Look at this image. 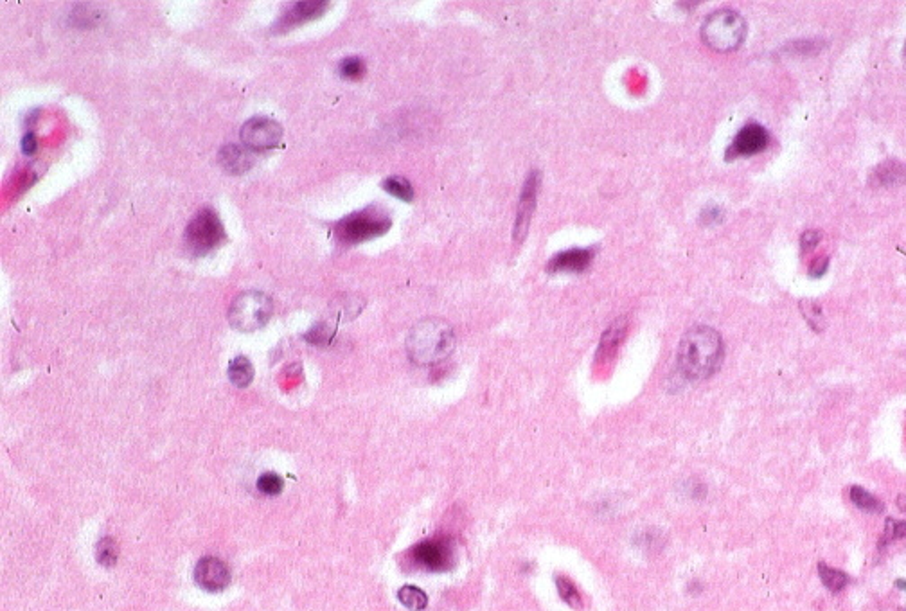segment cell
I'll use <instances>...</instances> for the list:
<instances>
[{"mask_svg":"<svg viewBox=\"0 0 906 611\" xmlns=\"http://www.w3.org/2000/svg\"><path fill=\"white\" fill-rule=\"evenodd\" d=\"M723 362V340L716 329L709 326H694L683 334L678 346V374L687 382L707 379L719 369Z\"/></svg>","mask_w":906,"mask_h":611,"instance_id":"cell-1","label":"cell"},{"mask_svg":"<svg viewBox=\"0 0 906 611\" xmlns=\"http://www.w3.org/2000/svg\"><path fill=\"white\" fill-rule=\"evenodd\" d=\"M455 347L452 326L441 318H425L417 322L407 338V353L417 365H433L442 362Z\"/></svg>","mask_w":906,"mask_h":611,"instance_id":"cell-2","label":"cell"},{"mask_svg":"<svg viewBox=\"0 0 906 611\" xmlns=\"http://www.w3.org/2000/svg\"><path fill=\"white\" fill-rule=\"evenodd\" d=\"M390 218L383 209L378 207H365V209L351 213L349 216L342 218L333 227V236L340 245H356L361 241H369L374 237L383 236L390 229Z\"/></svg>","mask_w":906,"mask_h":611,"instance_id":"cell-3","label":"cell"},{"mask_svg":"<svg viewBox=\"0 0 906 611\" xmlns=\"http://www.w3.org/2000/svg\"><path fill=\"white\" fill-rule=\"evenodd\" d=\"M746 37V24L739 13L732 9L716 11L702 25V38L705 45L718 53L736 51Z\"/></svg>","mask_w":906,"mask_h":611,"instance_id":"cell-4","label":"cell"},{"mask_svg":"<svg viewBox=\"0 0 906 611\" xmlns=\"http://www.w3.org/2000/svg\"><path fill=\"white\" fill-rule=\"evenodd\" d=\"M227 239L223 223L216 210L211 207H204L197 213V216L187 223L184 232L185 246L194 256H207L220 248Z\"/></svg>","mask_w":906,"mask_h":611,"instance_id":"cell-5","label":"cell"},{"mask_svg":"<svg viewBox=\"0 0 906 611\" xmlns=\"http://www.w3.org/2000/svg\"><path fill=\"white\" fill-rule=\"evenodd\" d=\"M273 313V302L263 291H245L237 295L229 310V322L241 333L261 329Z\"/></svg>","mask_w":906,"mask_h":611,"instance_id":"cell-6","label":"cell"},{"mask_svg":"<svg viewBox=\"0 0 906 611\" xmlns=\"http://www.w3.org/2000/svg\"><path fill=\"white\" fill-rule=\"evenodd\" d=\"M417 567L428 572H446L453 567V545L448 539L435 538L421 541L412 548Z\"/></svg>","mask_w":906,"mask_h":611,"instance_id":"cell-7","label":"cell"},{"mask_svg":"<svg viewBox=\"0 0 906 611\" xmlns=\"http://www.w3.org/2000/svg\"><path fill=\"white\" fill-rule=\"evenodd\" d=\"M241 141L250 149H272L283 139L281 125L268 117H252L240 132Z\"/></svg>","mask_w":906,"mask_h":611,"instance_id":"cell-8","label":"cell"},{"mask_svg":"<svg viewBox=\"0 0 906 611\" xmlns=\"http://www.w3.org/2000/svg\"><path fill=\"white\" fill-rule=\"evenodd\" d=\"M194 581L205 591L216 593V591H221L229 586L230 570L221 559L207 555V558L198 561L197 568H194Z\"/></svg>","mask_w":906,"mask_h":611,"instance_id":"cell-9","label":"cell"},{"mask_svg":"<svg viewBox=\"0 0 906 611\" xmlns=\"http://www.w3.org/2000/svg\"><path fill=\"white\" fill-rule=\"evenodd\" d=\"M766 146H768V132L761 125L750 122V125L743 126L739 130L732 146L726 149V160L739 157H750V155L762 151Z\"/></svg>","mask_w":906,"mask_h":611,"instance_id":"cell-10","label":"cell"},{"mask_svg":"<svg viewBox=\"0 0 906 611\" xmlns=\"http://www.w3.org/2000/svg\"><path fill=\"white\" fill-rule=\"evenodd\" d=\"M538 187H540V173L533 171L527 178L523 189H521L520 201H518L516 223H514V239L516 241H521L526 237L527 229H529L530 218H533L534 207H536Z\"/></svg>","mask_w":906,"mask_h":611,"instance_id":"cell-11","label":"cell"},{"mask_svg":"<svg viewBox=\"0 0 906 611\" xmlns=\"http://www.w3.org/2000/svg\"><path fill=\"white\" fill-rule=\"evenodd\" d=\"M594 259V250L590 248H572V250H565V252L556 253L552 259H550L549 270L550 274H557V272H570V274H578V272H583L590 266Z\"/></svg>","mask_w":906,"mask_h":611,"instance_id":"cell-12","label":"cell"},{"mask_svg":"<svg viewBox=\"0 0 906 611\" xmlns=\"http://www.w3.org/2000/svg\"><path fill=\"white\" fill-rule=\"evenodd\" d=\"M221 168L230 175H245L254 165V155L250 148L240 144H227L218 155Z\"/></svg>","mask_w":906,"mask_h":611,"instance_id":"cell-13","label":"cell"},{"mask_svg":"<svg viewBox=\"0 0 906 611\" xmlns=\"http://www.w3.org/2000/svg\"><path fill=\"white\" fill-rule=\"evenodd\" d=\"M329 8V2H295L292 8L286 11V15L279 20V25L285 29L293 27V25L304 24V22L315 20L318 16L324 15Z\"/></svg>","mask_w":906,"mask_h":611,"instance_id":"cell-14","label":"cell"},{"mask_svg":"<svg viewBox=\"0 0 906 611\" xmlns=\"http://www.w3.org/2000/svg\"><path fill=\"white\" fill-rule=\"evenodd\" d=\"M906 180V169L899 162L886 160L879 164L870 175V184L874 187H891Z\"/></svg>","mask_w":906,"mask_h":611,"instance_id":"cell-15","label":"cell"},{"mask_svg":"<svg viewBox=\"0 0 906 611\" xmlns=\"http://www.w3.org/2000/svg\"><path fill=\"white\" fill-rule=\"evenodd\" d=\"M626 327H628V324H626V318H619V320H615L614 324H612V326H609L608 329H606V333L602 334L601 346H599V351H597V358L599 360H602V358L606 360L608 356H612V354L615 353V349L619 347L621 340L624 338Z\"/></svg>","mask_w":906,"mask_h":611,"instance_id":"cell-16","label":"cell"},{"mask_svg":"<svg viewBox=\"0 0 906 611\" xmlns=\"http://www.w3.org/2000/svg\"><path fill=\"white\" fill-rule=\"evenodd\" d=\"M229 379L232 382V385L240 386V389L249 386L254 379V367L250 360L245 356L234 358L229 365Z\"/></svg>","mask_w":906,"mask_h":611,"instance_id":"cell-17","label":"cell"},{"mask_svg":"<svg viewBox=\"0 0 906 611\" xmlns=\"http://www.w3.org/2000/svg\"><path fill=\"white\" fill-rule=\"evenodd\" d=\"M849 496L858 509H862V511L865 512H870V515H879V512H883V509H885L881 500L876 498L872 493L865 491L863 487L852 486L849 491Z\"/></svg>","mask_w":906,"mask_h":611,"instance_id":"cell-18","label":"cell"},{"mask_svg":"<svg viewBox=\"0 0 906 611\" xmlns=\"http://www.w3.org/2000/svg\"><path fill=\"white\" fill-rule=\"evenodd\" d=\"M818 575H820L824 586L831 591H842L849 583V575L845 572L827 567L826 563L818 565Z\"/></svg>","mask_w":906,"mask_h":611,"instance_id":"cell-19","label":"cell"},{"mask_svg":"<svg viewBox=\"0 0 906 611\" xmlns=\"http://www.w3.org/2000/svg\"><path fill=\"white\" fill-rule=\"evenodd\" d=\"M397 597H399V600H402L403 606H407L409 610H412V611L425 610L426 604H428V597H426L425 591L419 590V588H416V586H412V584H407V586H403L402 590L397 591Z\"/></svg>","mask_w":906,"mask_h":611,"instance_id":"cell-20","label":"cell"},{"mask_svg":"<svg viewBox=\"0 0 906 611\" xmlns=\"http://www.w3.org/2000/svg\"><path fill=\"white\" fill-rule=\"evenodd\" d=\"M383 189L387 191L389 194H392L394 198L403 201H412L414 198V189L412 185L409 184V180L399 177H390L383 180Z\"/></svg>","mask_w":906,"mask_h":611,"instance_id":"cell-21","label":"cell"},{"mask_svg":"<svg viewBox=\"0 0 906 611\" xmlns=\"http://www.w3.org/2000/svg\"><path fill=\"white\" fill-rule=\"evenodd\" d=\"M96 558L103 567H113L119 558V548L112 538H103L96 547Z\"/></svg>","mask_w":906,"mask_h":611,"instance_id":"cell-22","label":"cell"},{"mask_svg":"<svg viewBox=\"0 0 906 611\" xmlns=\"http://www.w3.org/2000/svg\"><path fill=\"white\" fill-rule=\"evenodd\" d=\"M800 310H802L806 320L809 322V326L813 327L814 331L820 333V331L824 329V326H826V320H824V315H822V308L813 301H802L800 302Z\"/></svg>","mask_w":906,"mask_h":611,"instance_id":"cell-23","label":"cell"},{"mask_svg":"<svg viewBox=\"0 0 906 611\" xmlns=\"http://www.w3.org/2000/svg\"><path fill=\"white\" fill-rule=\"evenodd\" d=\"M338 73H340V76L345 77V80H351V81L360 80L365 73L364 60L356 56L345 58V60H342L340 65H338Z\"/></svg>","mask_w":906,"mask_h":611,"instance_id":"cell-24","label":"cell"},{"mask_svg":"<svg viewBox=\"0 0 906 611\" xmlns=\"http://www.w3.org/2000/svg\"><path fill=\"white\" fill-rule=\"evenodd\" d=\"M556 584H557V591H559V597H561L566 604H570L572 607L581 606V597H579L578 588L573 586L572 581L566 579V577H557Z\"/></svg>","mask_w":906,"mask_h":611,"instance_id":"cell-25","label":"cell"},{"mask_svg":"<svg viewBox=\"0 0 906 611\" xmlns=\"http://www.w3.org/2000/svg\"><path fill=\"white\" fill-rule=\"evenodd\" d=\"M257 489L263 493V495H279L283 491V479L279 474L275 473H263L257 479Z\"/></svg>","mask_w":906,"mask_h":611,"instance_id":"cell-26","label":"cell"},{"mask_svg":"<svg viewBox=\"0 0 906 611\" xmlns=\"http://www.w3.org/2000/svg\"><path fill=\"white\" fill-rule=\"evenodd\" d=\"M906 538V522H899V519H886L885 523V538H883V543L888 541H895V539Z\"/></svg>","mask_w":906,"mask_h":611,"instance_id":"cell-27","label":"cell"},{"mask_svg":"<svg viewBox=\"0 0 906 611\" xmlns=\"http://www.w3.org/2000/svg\"><path fill=\"white\" fill-rule=\"evenodd\" d=\"M331 334H333V331L325 329L324 324H318V326H315L308 333V340H309V342H313V344H324V342H328Z\"/></svg>","mask_w":906,"mask_h":611,"instance_id":"cell-28","label":"cell"},{"mask_svg":"<svg viewBox=\"0 0 906 611\" xmlns=\"http://www.w3.org/2000/svg\"><path fill=\"white\" fill-rule=\"evenodd\" d=\"M820 239H822V237H820V232H817V230H807V232H804L802 237H800V246H802L804 252H809V250H813L814 246L820 243Z\"/></svg>","mask_w":906,"mask_h":611,"instance_id":"cell-29","label":"cell"},{"mask_svg":"<svg viewBox=\"0 0 906 611\" xmlns=\"http://www.w3.org/2000/svg\"><path fill=\"white\" fill-rule=\"evenodd\" d=\"M702 218H703V222L709 223V225H712V223H719L723 218V209L721 207H705L702 213Z\"/></svg>","mask_w":906,"mask_h":611,"instance_id":"cell-30","label":"cell"},{"mask_svg":"<svg viewBox=\"0 0 906 611\" xmlns=\"http://www.w3.org/2000/svg\"><path fill=\"white\" fill-rule=\"evenodd\" d=\"M827 266H829V258L817 259V261L811 265L809 275L811 277H822V275L827 272Z\"/></svg>","mask_w":906,"mask_h":611,"instance_id":"cell-31","label":"cell"},{"mask_svg":"<svg viewBox=\"0 0 906 611\" xmlns=\"http://www.w3.org/2000/svg\"><path fill=\"white\" fill-rule=\"evenodd\" d=\"M38 148L37 137H35V133H25L24 139H22V151L25 155H35Z\"/></svg>","mask_w":906,"mask_h":611,"instance_id":"cell-32","label":"cell"},{"mask_svg":"<svg viewBox=\"0 0 906 611\" xmlns=\"http://www.w3.org/2000/svg\"><path fill=\"white\" fill-rule=\"evenodd\" d=\"M40 115V110L35 108L31 113H27V125H32V122L37 121V117Z\"/></svg>","mask_w":906,"mask_h":611,"instance_id":"cell-33","label":"cell"},{"mask_svg":"<svg viewBox=\"0 0 906 611\" xmlns=\"http://www.w3.org/2000/svg\"><path fill=\"white\" fill-rule=\"evenodd\" d=\"M898 505L902 512H906V495L898 496Z\"/></svg>","mask_w":906,"mask_h":611,"instance_id":"cell-34","label":"cell"},{"mask_svg":"<svg viewBox=\"0 0 906 611\" xmlns=\"http://www.w3.org/2000/svg\"><path fill=\"white\" fill-rule=\"evenodd\" d=\"M895 586H898V588H901V590H906V581H902V579H898V581H895Z\"/></svg>","mask_w":906,"mask_h":611,"instance_id":"cell-35","label":"cell"},{"mask_svg":"<svg viewBox=\"0 0 906 611\" xmlns=\"http://www.w3.org/2000/svg\"><path fill=\"white\" fill-rule=\"evenodd\" d=\"M905 60H906V44H905Z\"/></svg>","mask_w":906,"mask_h":611,"instance_id":"cell-36","label":"cell"}]
</instances>
